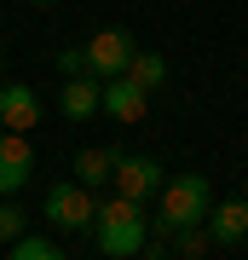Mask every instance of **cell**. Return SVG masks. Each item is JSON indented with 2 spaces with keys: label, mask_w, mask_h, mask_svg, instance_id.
Masks as SVG:
<instances>
[{
  "label": "cell",
  "mask_w": 248,
  "mask_h": 260,
  "mask_svg": "<svg viewBox=\"0 0 248 260\" xmlns=\"http://www.w3.org/2000/svg\"><path fill=\"white\" fill-rule=\"evenodd\" d=\"M98 110L110 116V121H145V110H150V93L145 87H133L127 75H116V81H104V93H98Z\"/></svg>",
  "instance_id": "obj_8"
},
{
  "label": "cell",
  "mask_w": 248,
  "mask_h": 260,
  "mask_svg": "<svg viewBox=\"0 0 248 260\" xmlns=\"http://www.w3.org/2000/svg\"><path fill=\"white\" fill-rule=\"evenodd\" d=\"M0 58H6V41H0Z\"/></svg>",
  "instance_id": "obj_18"
},
{
  "label": "cell",
  "mask_w": 248,
  "mask_h": 260,
  "mask_svg": "<svg viewBox=\"0 0 248 260\" xmlns=\"http://www.w3.org/2000/svg\"><path fill=\"white\" fill-rule=\"evenodd\" d=\"M29 6H52V0H29Z\"/></svg>",
  "instance_id": "obj_17"
},
{
  "label": "cell",
  "mask_w": 248,
  "mask_h": 260,
  "mask_svg": "<svg viewBox=\"0 0 248 260\" xmlns=\"http://www.w3.org/2000/svg\"><path fill=\"white\" fill-rule=\"evenodd\" d=\"M214 208V179L208 174H173L156 191V237H173L179 225H202Z\"/></svg>",
  "instance_id": "obj_2"
},
{
  "label": "cell",
  "mask_w": 248,
  "mask_h": 260,
  "mask_svg": "<svg viewBox=\"0 0 248 260\" xmlns=\"http://www.w3.org/2000/svg\"><path fill=\"white\" fill-rule=\"evenodd\" d=\"M46 225H64V232H92V214H98V197L87 185H75V179H58L52 191H46Z\"/></svg>",
  "instance_id": "obj_3"
},
{
  "label": "cell",
  "mask_w": 248,
  "mask_h": 260,
  "mask_svg": "<svg viewBox=\"0 0 248 260\" xmlns=\"http://www.w3.org/2000/svg\"><path fill=\"white\" fill-rule=\"evenodd\" d=\"M23 208H18V197H0V243H6V249H12V243H18L23 237Z\"/></svg>",
  "instance_id": "obj_15"
},
{
  "label": "cell",
  "mask_w": 248,
  "mask_h": 260,
  "mask_svg": "<svg viewBox=\"0 0 248 260\" xmlns=\"http://www.w3.org/2000/svg\"><path fill=\"white\" fill-rule=\"evenodd\" d=\"M202 225H208L214 249H237V243L248 237V197H225V203H214Z\"/></svg>",
  "instance_id": "obj_9"
},
{
  "label": "cell",
  "mask_w": 248,
  "mask_h": 260,
  "mask_svg": "<svg viewBox=\"0 0 248 260\" xmlns=\"http://www.w3.org/2000/svg\"><path fill=\"white\" fill-rule=\"evenodd\" d=\"M133 52H138V41L127 29H98V35L87 41V70L98 75V81H116V75H127Z\"/></svg>",
  "instance_id": "obj_4"
},
{
  "label": "cell",
  "mask_w": 248,
  "mask_h": 260,
  "mask_svg": "<svg viewBox=\"0 0 248 260\" xmlns=\"http://www.w3.org/2000/svg\"><path fill=\"white\" fill-rule=\"evenodd\" d=\"M29 179H35V145H29L23 133L0 127V197H18Z\"/></svg>",
  "instance_id": "obj_6"
},
{
  "label": "cell",
  "mask_w": 248,
  "mask_h": 260,
  "mask_svg": "<svg viewBox=\"0 0 248 260\" xmlns=\"http://www.w3.org/2000/svg\"><path fill=\"white\" fill-rule=\"evenodd\" d=\"M173 243H179V260H202V254L214 249L208 225H179V232H173Z\"/></svg>",
  "instance_id": "obj_14"
},
{
  "label": "cell",
  "mask_w": 248,
  "mask_h": 260,
  "mask_svg": "<svg viewBox=\"0 0 248 260\" xmlns=\"http://www.w3.org/2000/svg\"><path fill=\"white\" fill-rule=\"evenodd\" d=\"M98 93H104L98 75H75V81L58 87V104H64L69 121H92V116H98Z\"/></svg>",
  "instance_id": "obj_11"
},
{
  "label": "cell",
  "mask_w": 248,
  "mask_h": 260,
  "mask_svg": "<svg viewBox=\"0 0 248 260\" xmlns=\"http://www.w3.org/2000/svg\"><path fill=\"white\" fill-rule=\"evenodd\" d=\"M92 243H98L104 260H133V254H145V243H150L145 208L110 191V197L98 203V214H92Z\"/></svg>",
  "instance_id": "obj_1"
},
{
  "label": "cell",
  "mask_w": 248,
  "mask_h": 260,
  "mask_svg": "<svg viewBox=\"0 0 248 260\" xmlns=\"http://www.w3.org/2000/svg\"><path fill=\"white\" fill-rule=\"evenodd\" d=\"M58 75H64V81L92 75V70H87V47H64V52H58Z\"/></svg>",
  "instance_id": "obj_16"
},
{
  "label": "cell",
  "mask_w": 248,
  "mask_h": 260,
  "mask_svg": "<svg viewBox=\"0 0 248 260\" xmlns=\"http://www.w3.org/2000/svg\"><path fill=\"white\" fill-rule=\"evenodd\" d=\"M41 121V93L29 81H0V127L6 133H35Z\"/></svg>",
  "instance_id": "obj_7"
},
{
  "label": "cell",
  "mask_w": 248,
  "mask_h": 260,
  "mask_svg": "<svg viewBox=\"0 0 248 260\" xmlns=\"http://www.w3.org/2000/svg\"><path fill=\"white\" fill-rule=\"evenodd\" d=\"M162 179H167V174H162V162H156V156H121V162H116V179H110V191L145 208L150 197L162 191Z\"/></svg>",
  "instance_id": "obj_5"
},
{
  "label": "cell",
  "mask_w": 248,
  "mask_h": 260,
  "mask_svg": "<svg viewBox=\"0 0 248 260\" xmlns=\"http://www.w3.org/2000/svg\"><path fill=\"white\" fill-rule=\"evenodd\" d=\"M12 260H64V249H58L52 237H35V232H23L18 243H12Z\"/></svg>",
  "instance_id": "obj_13"
},
{
  "label": "cell",
  "mask_w": 248,
  "mask_h": 260,
  "mask_svg": "<svg viewBox=\"0 0 248 260\" xmlns=\"http://www.w3.org/2000/svg\"><path fill=\"white\" fill-rule=\"evenodd\" d=\"M121 156H127V150H116V145H87V150H75V185H87V191H110Z\"/></svg>",
  "instance_id": "obj_10"
},
{
  "label": "cell",
  "mask_w": 248,
  "mask_h": 260,
  "mask_svg": "<svg viewBox=\"0 0 248 260\" xmlns=\"http://www.w3.org/2000/svg\"><path fill=\"white\" fill-rule=\"evenodd\" d=\"M127 81H133V87H145V93H156V87L167 81V58L138 47V52H133V64H127Z\"/></svg>",
  "instance_id": "obj_12"
}]
</instances>
